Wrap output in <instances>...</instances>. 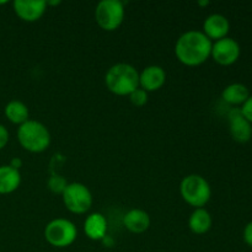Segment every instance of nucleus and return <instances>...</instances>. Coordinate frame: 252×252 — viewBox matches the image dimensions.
Wrapping results in <instances>:
<instances>
[{"label": "nucleus", "mask_w": 252, "mask_h": 252, "mask_svg": "<svg viewBox=\"0 0 252 252\" xmlns=\"http://www.w3.org/2000/svg\"><path fill=\"white\" fill-rule=\"evenodd\" d=\"M213 42L202 31H187L175 44V54L185 65L194 66L204 63L212 53Z\"/></svg>", "instance_id": "1"}, {"label": "nucleus", "mask_w": 252, "mask_h": 252, "mask_svg": "<svg viewBox=\"0 0 252 252\" xmlns=\"http://www.w3.org/2000/svg\"><path fill=\"white\" fill-rule=\"evenodd\" d=\"M105 83L108 90L116 95H130L139 88V73L130 64L117 63L107 70Z\"/></svg>", "instance_id": "2"}, {"label": "nucleus", "mask_w": 252, "mask_h": 252, "mask_svg": "<svg viewBox=\"0 0 252 252\" xmlns=\"http://www.w3.org/2000/svg\"><path fill=\"white\" fill-rule=\"evenodd\" d=\"M17 139L24 149L31 153L44 152L51 144V134L46 126L31 120L20 126Z\"/></svg>", "instance_id": "3"}, {"label": "nucleus", "mask_w": 252, "mask_h": 252, "mask_svg": "<svg viewBox=\"0 0 252 252\" xmlns=\"http://www.w3.org/2000/svg\"><path fill=\"white\" fill-rule=\"evenodd\" d=\"M181 196L189 206L202 208L208 203L212 196V189L204 177L192 174L185 177L180 185Z\"/></svg>", "instance_id": "4"}, {"label": "nucleus", "mask_w": 252, "mask_h": 252, "mask_svg": "<svg viewBox=\"0 0 252 252\" xmlns=\"http://www.w3.org/2000/svg\"><path fill=\"white\" fill-rule=\"evenodd\" d=\"M96 22L106 31H115L125 19V5L120 0H102L95 10Z\"/></svg>", "instance_id": "5"}, {"label": "nucleus", "mask_w": 252, "mask_h": 252, "mask_svg": "<svg viewBox=\"0 0 252 252\" xmlns=\"http://www.w3.org/2000/svg\"><path fill=\"white\" fill-rule=\"evenodd\" d=\"M78 230L76 226L66 219H54L47 224L44 229V238L47 243L56 248H66L75 241Z\"/></svg>", "instance_id": "6"}, {"label": "nucleus", "mask_w": 252, "mask_h": 252, "mask_svg": "<svg viewBox=\"0 0 252 252\" xmlns=\"http://www.w3.org/2000/svg\"><path fill=\"white\" fill-rule=\"evenodd\" d=\"M62 197H63L66 209L75 214L85 213L91 208V204H93V194L90 189L85 185L79 184V182L68 184L62 193Z\"/></svg>", "instance_id": "7"}, {"label": "nucleus", "mask_w": 252, "mask_h": 252, "mask_svg": "<svg viewBox=\"0 0 252 252\" xmlns=\"http://www.w3.org/2000/svg\"><path fill=\"white\" fill-rule=\"evenodd\" d=\"M240 53V44L234 38L225 37L214 42L211 56L220 65H231L238 61Z\"/></svg>", "instance_id": "8"}, {"label": "nucleus", "mask_w": 252, "mask_h": 252, "mask_svg": "<svg viewBox=\"0 0 252 252\" xmlns=\"http://www.w3.org/2000/svg\"><path fill=\"white\" fill-rule=\"evenodd\" d=\"M229 130L235 142L245 144L252 138V125L241 113L240 108L229 111Z\"/></svg>", "instance_id": "9"}, {"label": "nucleus", "mask_w": 252, "mask_h": 252, "mask_svg": "<svg viewBox=\"0 0 252 252\" xmlns=\"http://www.w3.org/2000/svg\"><path fill=\"white\" fill-rule=\"evenodd\" d=\"M14 11L21 20L27 22H34L42 17L47 7L44 0H15Z\"/></svg>", "instance_id": "10"}, {"label": "nucleus", "mask_w": 252, "mask_h": 252, "mask_svg": "<svg viewBox=\"0 0 252 252\" xmlns=\"http://www.w3.org/2000/svg\"><path fill=\"white\" fill-rule=\"evenodd\" d=\"M229 30H230V24H229V20L224 15L212 14L204 20L203 33L211 41L214 39V42H216L218 39L228 37L226 34L229 33Z\"/></svg>", "instance_id": "11"}, {"label": "nucleus", "mask_w": 252, "mask_h": 252, "mask_svg": "<svg viewBox=\"0 0 252 252\" xmlns=\"http://www.w3.org/2000/svg\"><path fill=\"white\" fill-rule=\"evenodd\" d=\"M166 80V73L159 65H149L139 74V86L144 91H157Z\"/></svg>", "instance_id": "12"}, {"label": "nucleus", "mask_w": 252, "mask_h": 252, "mask_svg": "<svg viewBox=\"0 0 252 252\" xmlns=\"http://www.w3.org/2000/svg\"><path fill=\"white\" fill-rule=\"evenodd\" d=\"M84 231L91 240H102L107 233V220L101 213H93L85 219Z\"/></svg>", "instance_id": "13"}, {"label": "nucleus", "mask_w": 252, "mask_h": 252, "mask_svg": "<svg viewBox=\"0 0 252 252\" xmlns=\"http://www.w3.org/2000/svg\"><path fill=\"white\" fill-rule=\"evenodd\" d=\"M125 226L134 234L144 233L150 226V217L142 209H132L123 218Z\"/></svg>", "instance_id": "14"}, {"label": "nucleus", "mask_w": 252, "mask_h": 252, "mask_svg": "<svg viewBox=\"0 0 252 252\" xmlns=\"http://www.w3.org/2000/svg\"><path fill=\"white\" fill-rule=\"evenodd\" d=\"M21 184V175L19 170L12 169L10 165L0 166V194L12 193Z\"/></svg>", "instance_id": "15"}, {"label": "nucleus", "mask_w": 252, "mask_h": 252, "mask_svg": "<svg viewBox=\"0 0 252 252\" xmlns=\"http://www.w3.org/2000/svg\"><path fill=\"white\" fill-rule=\"evenodd\" d=\"M250 91H249L248 86L240 83H234L226 86L221 93V98L225 101L226 103L233 106L244 105L245 101L250 97Z\"/></svg>", "instance_id": "16"}, {"label": "nucleus", "mask_w": 252, "mask_h": 252, "mask_svg": "<svg viewBox=\"0 0 252 252\" xmlns=\"http://www.w3.org/2000/svg\"><path fill=\"white\" fill-rule=\"evenodd\" d=\"M189 229L194 234H206L212 228V217L204 208H196L189 220Z\"/></svg>", "instance_id": "17"}, {"label": "nucleus", "mask_w": 252, "mask_h": 252, "mask_svg": "<svg viewBox=\"0 0 252 252\" xmlns=\"http://www.w3.org/2000/svg\"><path fill=\"white\" fill-rule=\"evenodd\" d=\"M29 108L24 102L17 100H12L5 106V116L7 120L15 125H24L29 121Z\"/></svg>", "instance_id": "18"}, {"label": "nucleus", "mask_w": 252, "mask_h": 252, "mask_svg": "<svg viewBox=\"0 0 252 252\" xmlns=\"http://www.w3.org/2000/svg\"><path fill=\"white\" fill-rule=\"evenodd\" d=\"M47 185H48V189H51L53 193L62 194L64 192V189H65V187L68 186V182H66V180L64 179L63 176H61V175H53V176L49 177Z\"/></svg>", "instance_id": "19"}, {"label": "nucleus", "mask_w": 252, "mask_h": 252, "mask_svg": "<svg viewBox=\"0 0 252 252\" xmlns=\"http://www.w3.org/2000/svg\"><path fill=\"white\" fill-rule=\"evenodd\" d=\"M129 100L134 106H137V107H142V106H144L145 103H147L148 93L143 90V89L138 88L137 90H134L132 94H130Z\"/></svg>", "instance_id": "20"}, {"label": "nucleus", "mask_w": 252, "mask_h": 252, "mask_svg": "<svg viewBox=\"0 0 252 252\" xmlns=\"http://www.w3.org/2000/svg\"><path fill=\"white\" fill-rule=\"evenodd\" d=\"M241 113H243L244 117L249 121V122L252 125V96L245 101L243 106H241Z\"/></svg>", "instance_id": "21"}, {"label": "nucleus", "mask_w": 252, "mask_h": 252, "mask_svg": "<svg viewBox=\"0 0 252 252\" xmlns=\"http://www.w3.org/2000/svg\"><path fill=\"white\" fill-rule=\"evenodd\" d=\"M7 142H9V132L5 126L0 125V150L4 149Z\"/></svg>", "instance_id": "22"}, {"label": "nucleus", "mask_w": 252, "mask_h": 252, "mask_svg": "<svg viewBox=\"0 0 252 252\" xmlns=\"http://www.w3.org/2000/svg\"><path fill=\"white\" fill-rule=\"evenodd\" d=\"M243 235H244V241L246 243V245H249L250 248H252V221L246 224Z\"/></svg>", "instance_id": "23"}, {"label": "nucleus", "mask_w": 252, "mask_h": 252, "mask_svg": "<svg viewBox=\"0 0 252 252\" xmlns=\"http://www.w3.org/2000/svg\"><path fill=\"white\" fill-rule=\"evenodd\" d=\"M10 166L15 170H19L22 166V160L20 158H14V159L10 161Z\"/></svg>", "instance_id": "24"}, {"label": "nucleus", "mask_w": 252, "mask_h": 252, "mask_svg": "<svg viewBox=\"0 0 252 252\" xmlns=\"http://www.w3.org/2000/svg\"><path fill=\"white\" fill-rule=\"evenodd\" d=\"M198 4H199V5H202V6H206V5H208V4H209V1H199Z\"/></svg>", "instance_id": "25"}, {"label": "nucleus", "mask_w": 252, "mask_h": 252, "mask_svg": "<svg viewBox=\"0 0 252 252\" xmlns=\"http://www.w3.org/2000/svg\"><path fill=\"white\" fill-rule=\"evenodd\" d=\"M6 2L7 1H0V5H1V4H6Z\"/></svg>", "instance_id": "26"}]
</instances>
